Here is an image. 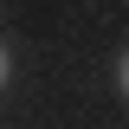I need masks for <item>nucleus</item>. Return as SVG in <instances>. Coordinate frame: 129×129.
I'll return each mask as SVG.
<instances>
[{
	"mask_svg": "<svg viewBox=\"0 0 129 129\" xmlns=\"http://www.w3.org/2000/svg\"><path fill=\"white\" fill-rule=\"evenodd\" d=\"M13 84V52H7V39H0V90Z\"/></svg>",
	"mask_w": 129,
	"mask_h": 129,
	"instance_id": "f257e3e1",
	"label": "nucleus"
},
{
	"mask_svg": "<svg viewBox=\"0 0 129 129\" xmlns=\"http://www.w3.org/2000/svg\"><path fill=\"white\" fill-rule=\"evenodd\" d=\"M116 90H123V103H129V52L116 58Z\"/></svg>",
	"mask_w": 129,
	"mask_h": 129,
	"instance_id": "f03ea898",
	"label": "nucleus"
}]
</instances>
